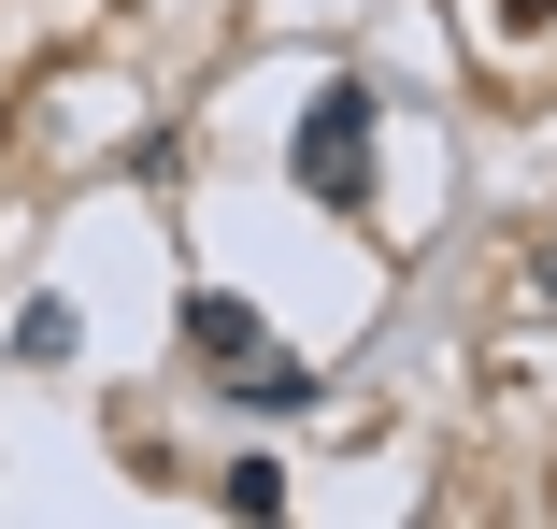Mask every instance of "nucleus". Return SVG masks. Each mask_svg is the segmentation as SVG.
<instances>
[{"label": "nucleus", "instance_id": "obj_4", "mask_svg": "<svg viewBox=\"0 0 557 529\" xmlns=\"http://www.w3.org/2000/svg\"><path fill=\"white\" fill-rule=\"evenodd\" d=\"M15 358H44V372L72 358V300H29V315H15Z\"/></svg>", "mask_w": 557, "mask_h": 529}, {"label": "nucleus", "instance_id": "obj_5", "mask_svg": "<svg viewBox=\"0 0 557 529\" xmlns=\"http://www.w3.org/2000/svg\"><path fill=\"white\" fill-rule=\"evenodd\" d=\"M500 29H557V0H500Z\"/></svg>", "mask_w": 557, "mask_h": 529}, {"label": "nucleus", "instance_id": "obj_2", "mask_svg": "<svg viewBox=\"0 0 557 529\" xmlns=\"http://www.w3.org/2000/svg\"><path fill=\"white\" fill-rule=\"evenodd\" d=\"M186 358H200L214 386H244V372H272L286 344H272V315H258V300H230V286H200V300H186Z\"/></svg>", "mask_w": 557, "mask_h": 529}, {"label": "nucleus", "instance_id": "obj_6", "mask_svg": "<svg viewBox=\"0 0 557 529\" xmlns=\"http://www.w3.org/2000/svg\"><path fill=\"white\" fill-rule=\"evenodd\" d=\"M529 286H543V300H557V244H543V258H529Z\"/></svg>", "mask_w": 557, "mask_h": 529}, {"label": "nucleus", "instance_id": "obj_1", "mask_svg": "<svg viewBox=\"0 0 557 529\" xmlns=\"http://www.w3.org/2000/svg\"><path fill=\"white\" fill-rule=\"evenodd\" d=\"M286 172H300V200L358 216V200H372V86H314L300 130H286Z\"/></svg>", "mask_w": 557, "mask_h": 529}, {"label": "nucleus", "instance_id": "obj_3", "mask_svg": "<svg viewBox=\"0 0 557 529\" xmlns=\"http://www.w3.org/2000/svg\"><path fill=\"white\" fill-rule=\"evenodd\" d=\"M230 515L272 529V515H286V472H272V458H230Z\"/></svg>", "mask_w": 557, "mask_h": 529}]
</instances>
